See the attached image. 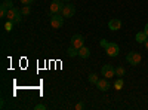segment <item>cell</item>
Instances as JSON below:
<instances>
[{
  "label": "cell",
  "instance_id": "6da1fadb",
  "mask_svg": "<svg viewBox=\"0 0 148 110\" xmlns=\"http://www.w3.org/2000/svg\"><path fill=\"white\" fill-rule=\"evenodd\" d=\"M99 43H101L102 48H105V52H107L108 57H117V55H119L120 48H119L117 43H114V42H107L105 39H102Z\"/></svg>",
  "mask_w": 148,
  "mask_h": 110
},
{
  "label": "cell",
  "instance_id": "7a4b0ae2",
  "mask_svg": "<svg viewBox=\"0 0 148 110\" xmlns=\"http://www.w3.org/2000/svg\"><path fill=\"white\" fill-rule=\"evenodd\" d=\"M22 14H21V10L18 9V8H10L9 10H8V15H6V18L9 19V21H12L14 24H18V22H21V17Z\"/></svg>",
  "mask_w": 148,
  "mask_h": 110
},
{
  "label": "cell",
  "instance_id": "3957f363",
  "mask_svg": "<svg viewBox=\"0 0 148 110\" xmlns=\"http://www.w3.org/2000/svg\"><path fill=\"white\" fill-rule=\"evenodd\" d=\"M126 59H127V63H129V64H132V66H138V64L141 63L142 57H141V54L132 51V52H129V54L126 55Z\"/></svg>",
  "mask_w": 148,
  "mask_h": 110
},
{
  "label": "cell",
  "instance_id": "277c9868",
  "mask_svg": "<svg viewBox=\"0 0 148 110\" xmlns=\"http://www.w3.org/2000/svg\"><path fill=\"white\" fill-rule=\"evenodd\" d=\"M62 8H64V2H62V0H53V2L51 3V8H49V10H51V15L61 14Z\"/></svg>",
  "mask_w": 148,
  "mask_h": 110
},
{
  "label": "cell",
  "instance_id": "5b68a950",
  "mask_svg": "<svg viewBox=\"0 0 148 110\" xmlns=\"http://www.w3.org/2000/svg\"><path fill=\"white\" fill-rule=\"evenodd\" d=\"M101 73H102V76H104V77L111 79V77H114V76H116V68L111 66V64H104V67L101 68Z\"/></svg>",
  "mask_w": 148,
  "mask_h": 110
},
{
  "label": "cell",
  "instance_id": "8992f818",
  "mask_svg": "<svg viewBox=\"0 0 148 110\" xmlns=\"http://www.w3.org/2000/svg\"><path fill=\"white\" fill-rule=\"evenodd\" d=\"M62 24H64V17L61 14H55V15L51 17V26H52V28H61V27H62Z\"/></svg>",
  "mask_w": 148,
  "mask_h": 110
},
{
  "label": "cell",
  "instance_id": "52a82bcc",
  "mask_svg": "<svg viewBox=\"0 0 148 110\" xmlns=\"http://www.w3.org/2000/svg\"><path fill=\"white\" fill-rule=\"evenodd\" d=\"M74 14H76L74 5H64L62 10H61V15H62L64 18H71V17H74Z\"/></svg>",
  "mask_w": 148,
  "mask_h": 110
},
{
  "label": "cell",
  "instance_id": "ba28073f",
  "mask_svg": "<svg viewBox=\"0 0 148 110\" xmlns=\"http://www.w3.org/2000/svg\"><path fill=\"white\" fill-rule=\"evenodd\" d=\"M83 43H84L83 36H80V34H74L73 37H71V46H74L76 49H80L82 46H84Z\"/></svg>",
  "mask_w": 148,
  "mask_h": 110
},
{
  "label": "cell",
  "instance_id": "9c48e42d",
  "mask_svg": "<svg viewBox=\"0 0 148 110\" xmlns=\"http://www.w3.org/2000/svg\"><path fill=\"white\" fill-rule=\"evenodd\" d=\"M96 88L99 89V91H104V92L108 91V89H110V82H108V79H107V77H105V79H104V77L99 79V80L96 82Z\"/></svg>",
  "mask_w": 148,
  "mask_h": 110
},
{
  "label": "cell",
  "instance_id": "30bf717a",
  "mask_svg": "<svg viewBox=\"0 0 148 110\" xmlns=\"http://www.w3.org/2000/svg\"><path fill=\"white\" fill-rule=\"evenodd\" d=\"M108 28H110L111 31H117V30H120V28H121V21H120L119 18L110 19V22H108Z\"/></svg>",
  "mask_w": 148,
  "mask_h": 110
},
{
  "label": "cell",
  "instance_id": "8fae6325",
  "mask_svg": "<svg viewBox=\"0 0 148 110\" xmlns=\"http://www.w3.org/2000/svg\"><path fill=\"white\" fill-rule=\"evenodd\" d=\"M89 55H90V49H89V48L82 46L79 49V57L80 58H89Z\"/></svg>",
  "mask_w": 148,
  "mask_h": 110
},
{
  "label": "cell",
  "instance_id": "7c38bea8",
  "mask_svg": "<svg viewBox=\"0 0 148 110\" xmlns=\"http://www.w3.org/2000/svg\"><path fill=\"white\" fill-rule=\"evenodd\" d=\"M135 39H136L138 43H145V40L148 39V36L145 34V31H138L136 36H135Z\"/></svg>",
  "mask_w": 148,
  "mask_h": 110
},
{
  "label": "cell",
  "instance_id": "4fadbf2b",
  "mask_svg": "<svg viewBox=\"0 0 148 110\" xmlns=\"http://www.w3.org/2000/svg\"><path fill=\"white\" fill-rule=\"evenodd\" d=\"M0 8H3V9L9 10L10 8H14V3H12V0H3L2 5H0Z\"/></svg>",
  "mask_w": 148,
  "mask_h": 110
},
{
  "label": "cell",
  "instance_id": "5bb4252c",
  "mask_svg": "<svg viewBox=\"0 0 148 110\" xmlns=\"http://www.w3.org/2000/svg\"><path fill=\"white\" fill-rule=\"evenodd\" d=\"M123 85H125V80H123V77H119V79L114 82V88H116L117 91H120V89L123 88Z\"/></svg>",
  "mask_w": 148,
  "mask_h": 110
},
{
  "label": "cell",
  "instance_id": "9a60e30c",
  "mask_svg": "<svg viewBox=\"0 0 148 110\" xmlns=\"http://www.w3.org/2000/svg\"><path fill=\"white\" fill-rule=\"evenodd\" d=\"M67 54H68V57H77V55H79V49H76L74 46H70Z\"/></svg>",
  "mask_w": 148,
  "mask_h": 110
},
{
  "label": "cell",
  "instance_id": "2e32d148",
  "mask_svg": "<svg viewBox=\"0 0 148 110\" xmlns=\"http://www.w3.org/2000/svg\"><path fill=\"white\" fill-rule=\"evenodd\" d=\"M125 67H121V66H119V67H116V76H119V77H123L125 76Z\"/></svg>",
  "mask_w": 148,
  "mask_h": 110
},
{
  "label": "cell",
  "instance_id": "e0dca14e",
  "mask_svg": "<svg viewBox=\"0 0 148 110\" xmlns=\"http://www.w3.org/2000/svg\"><path fill=\"white\" fill-rule=\"evenodd\" d=\"M88 80H89L90 83H95V85H96V82H98V80H99V77H98V76L95 75V73H92V75H89V77H88Z\"/></svg>",
  "mask_w": 148,
  "mask_h": 110
},
{
  "label": "cell",
  "instance_id": "ac0fdd59",
  "mask_svg": "<svg viewBox=\"0 0 148 110\" xmlns=\"http://www.w3.org/2000/svg\"><path fill=\"white\" fill-rule=\"evenodd\" d=\"M30 5H25V6H24V8H21V14L24 15V17H25V15H30Z\"/></svg>",
  "mask_w": 148,
  "mask_h": 110
},
{
  "label": "cell",
  "instance_id": "d6986e66",
  "mask_svg": "<svg viewBox=\"0 0 148 110\" xmlns=\"http://www.w3.org/2000/svg\"><path fill=\"white\" fill-rule=\"evenodd\" d=\"M12 26H14V22L8 19V22L5 24V30H6V31H10V30H12Z\"/></svg>",
  "mask_w": 148,
  "mask_h": 110
},
{
  "label": "cell",
  "instance_id": "ffe728a7",
  "mask_svg": "<svg viewBox=\"0 0 148 110\" xmlns=\"http://www.w3.org/2000/svg\"><path fill=\"white\" fill-rule=\"evenodd\" d=\"M6 15H8V10L3 9V8H0V18H6Z\"/></svg>",
  "mask_w": 148,
  "mask_h": 110
},
{
  "label": "cell",
  "instance_id": "44dd1931",
  "mask_svg": "<svg viewBox=\"0 0 148 110\" xmlns=\"http://www.w3.org/2000/svg\"><path fill=\"white\" fill-rule=\"evenodd\" d=\"M45 109H46L45 104H37V106L34 107V110H45Z\"/></svg>",
  "mask_w": 148,
  "mask_h": 110
},
{
  "label": "cell",
  "instance_id": "7402d4cb",
  "mask_svg": "<svg viewBox=\"0 0 148 110\" xmlns=\"http://www.w3.org/2000/svg\"><path fill=\"white\" fill-rule=\"evenodd\" d=\"M33 2H34V0H21V3H22V5H31Z\"/></svg>",
  "mask_w": 148,
  "mask_h": 110
},
{
  "label": "cell",
  "instance_id": "603a6c76",
  "mask_svg": "<svg viewBox=\"0 0 148 110\" xmlns=\"http://www.w3.org/2000/svg\"><path fill=\"white\" fill-rule=\"evenodd\" d=\"M83 107H84V104H83V103H79V104H76V109H77V110H82Z\"/></svg>",
  "mask_w": 148,
  "mask_h": 110
},
{
  "label": "cell",
  "instance_id": "cb8c5ba5",
  "mask_svg": "<svg viewBox=\"0 0 148 110\" xmlns=\"http://www.w3.org/2000/svg\"><path fill=\"white\" fill-rule=\"evenodd\" d=\"M144 31H145V34L148 36V22L145 24V27H144Z\"/></svg>",
  "mask_w": 148,
  "mask_h": 110
},
{
  "label": "cell",
  "instance_id": "d4e9b609",
  "mask_svg": "<svg viewBox=\"0 0 148 110\" xmlns=\"http://www.w3.org/2000/svg\"><path fill=\"white\" fill-rule=\"evenodd\" d=\"M144 45H145V48H147V49H148V39L145 40V43H144Z\"/></svg>",
  "mask_w": 148,
  "mask_h": 110
},
{
  "label": "cell",
  "instance_id": "484cf974",
  "mask_svg": "<svg viewBox=\"0 0 148 110\" xmlns=\"http://www.w3.org/2000/svg\"><path fill=\"white\" fill-rule=\"evenodd\" d=\"M62 2H70V0H62Z\"/></svg>",
  "mask_w": 148,
  "mask_h": 110
}]
</instances>
